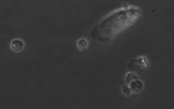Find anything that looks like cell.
Wrapping results in <instances>:
<instances>
[{
	"instance_id": "52a82bcc",
	"label": "cell",
	"mask_w": 174,
	"mask_h": 109,
	"mask_svg": "<svg viewBox=\"0 0 174 109\" xmlns=\"http://www.w3.org/2000/svg\"><path fill=\"white\" fill-rule=\"evenodd\" d=\"M122 92L126 96H129L132 93L130 88L129 87V85H125L122 86Z\"/></svg>"
},
{
	"instance_id": "7a4b0ae2",
	"label": "cell",
	"mask_w": 174,
	"mask_h": 109,
	"mask_svg": "<svg viewBox=\"0 0 174 109\" xmlns=\"http://www.w3.org/2000/svg\"><path fill=\"white\" fill-rule=\"evenodd\" d=\"M148 61L146 57H140L135 59H132L131 60L129 66L132 69L135 68L137 69V70H140L141 69L146 68L148 66Z\"/></svg>"
},
{
	"instance_id": "5b68a950",
	"label": "cell",
	"mask_w": 174,
	"mask_h": 109,
	"mask_svg": "<svg viewBox=\"0 0 174 109\" xmlns=\"http://www.w3.org/2000/svg\"><path fill=\"white\" fill-rule=\"evenodd\" d=\"M77 45L79 50L84 51L86 50L88 47V41L84 38H80L77 41Z\"/></svg>"
},
{
	"instance_id": "277c9868",
	"label": "cell",
	"mask_w": 174,
	"mask_h": 109,
	"mask_svg": "<svg viewBox=\"0 0 174 109\" xmlns=\"http://www.w3.org/2000/svg\"><path fill=\"white\" fill-rule=\"evenodd\" d=\"M129 87L130 88L132 93H138L140 92L143 89V83L139 79L133 81L129 84Z\"/></svg>"
},
{
	"instance_id": "3957f363",
	"label": "cell",
	"mask_w": 174,
	"mask_h": 109,
	"mask_svg": "<svg viewBox=\"0 0 174 109\" xmlns=\"http://www.w3.org/2000/svg\"><path fill=\"white\" fill-rule=\"evenodd\" d=\"M25 47V42L21 39H14L10 43V49L16 53L22 52Z\"/></svg>"
},
{
	"instance_id": "8992f818",
	"label": "cell",
	"mask_w": 174,
	"mask_h": 109,
	"mask_svg": "<svg viewBox=\"0 0 174 109\" xmlns=\"http://www.w3.org/2000/svg\"><path fill=\"white\" fill-rule=\"evenodd\" d=\"M136 79H138V76L136 74H135V73L132 72L128 73L126 75V77H125V81H126V83L128 84L129 83H130L131 82L135 81Z\"/></svg>"
},
{
	"instance_id": "6da1fadb",
	"label": "cell",
	"mask_w": 174,
	"mask_h": 109,
	"mask_svg": "<svg viewBox=\"0 0 174 109\" xmlns=\"http://www.w3.org/2000/svg\"><path fill=\"white\" fill-rule=\"evenodd\" d=\"M140 7L127 5L116 9L106 16L92 32L94 38L102 42L114 39L122 32L130 27L140 19Z\"/></svg>"
}]
</instances>
